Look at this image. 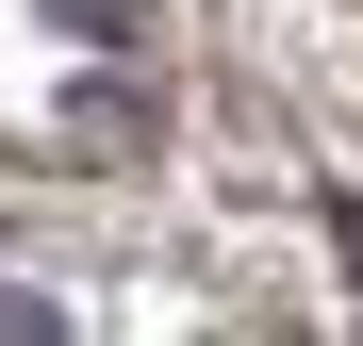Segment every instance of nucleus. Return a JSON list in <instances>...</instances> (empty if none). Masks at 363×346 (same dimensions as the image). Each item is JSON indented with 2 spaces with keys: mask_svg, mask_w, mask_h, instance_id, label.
<instances>
[{
  "mask_svg": "<svg viewBox=\"0 0 363 346\" xmlns=\"http://www.w3.org/2000/svg\"><path fill=\"white\" fill-rule=\"evenodd\" d=\"M0 330H33V297H0Z\"/></svg>",
  "mask_w": 363,
  "mask_h": 346,
  "instance_id": "f257e3e1",
  "label": "nucleus"
}]
</instances>
